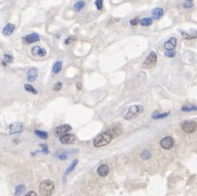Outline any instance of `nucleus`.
<instances>
[{
  "mask_svg": "<svg viewBox=\"0 0 197 196\" xmlns=\"http://www.w3.org/2000/svg\"><path fill=\"white\" fill-rule=\"evenodd\" d=\"M112 136H111V134H109L108 132H104V133L99 134V135H97L95 138H94L93 140V144L95 147H102V146H106V145H108L109 143L112 140Z\"/></svg>",
  "mask_w": 197,
  "mask_h": 196,
  "instance_id": "obj_1",
  "label": "nucleus"
},
{
  "mask_svg": "<svg viewBox=\"0 0 197 196\" xmlns=\"http://www.w3.org/2000/svg\"><path fill=\"white\" fill-rule=\"evenodd\" d=\"M55 191V183L51 180H44L39 185V193L43 196H50Z\"/></svg>",
  "mask_w": 197,
  "mask_h": 196,
  "instance_id": "obj_2",
  "label": "nucleus"
},
{
  "mask_svg": "<svg viewBox=\"0 0 197 196\" xmlns=\"http://www.w3.org/2000/svg\"><path fill=\"white\" fill-rule=\"evenodd\" d=\"M144 111V108L143 106L141 105H134L128 107V110L125 114H124V119L125 120H132V119L136 118L138 114H141L142 112Z\"/></svg>",
  "mask_w": 197,
  "mask_h": 196,
  "instance_id": "obj_3",
  "label": "nucleus"
},
{
  "mask_svg": "<svg viewBox=\"0 0 197 196\" xmlns=\"http://www.w3.org/2000/svg\"><path fill=\"white\" fill-rule=\"evenodd\" d=\"M156 63H157V55H156L155 51H151L150 54L148 55V57L146 58V60L144 61L143 67H144L145 69H151V68L155 67Z\"/></svg>",
  "mask_w": 197,
  "mask_h": 196,
  "instance_id": "obj_4",
  "label": "nucleus"
},
{
  "mask_svg": "<svg viewBox=\"0 0 197 196\" xmlns=\"http://www.w3.org/2000/svg\"><path fill=\"white\" fill-rule=\"evenodd\" d=\"M181 127L185 133L192 134L197 130V123L195 121H184L181 124Z\"/></svg>",
  "mask_w": 197,
  "mask_h": 196,
  "instance_id": "obj_5",
  "label": "nucleus"
},
{
  "mask_svg": "<svg viewBox=\"0 0 197 196\" xmlns=\"http://www.w3.org/2000/svg\"><path fill=\"white\" fill-rule=\"evenodd\" d=\"M160 146L163 148V149H171L173 146H174V140H173L171 136H166L160 140Z\"/></svg>",
  "mask_w": 197,
  "mask_h": 196,
  "instance_id": "obj_6",
  "label": "nucleus"
},
{
  "mask_svg": "<svg viewBox=\"0 0 197 196\" xmlns=\"http://www.w3.org/2000/svg\"><path fill=\"white\" fill-rule=\"evenodd\" d=\"M107 132H108L109 134H111L112 137H117V136H120L122 133H123V129H122V127L119 124V123H117V124L111 125Z\"/></svg>",
  "mask_w": 197,
  "mask_h": 196,
  "instance_id": "obj_7",
  "label": "nucleus"
},
{
  "mask_svg": "<svg viewBox=\"0 0 197 196\" xmlns=\"http://www.w3.org/2000/svg\"><path fill=\"white\" fill-rule=\"evenodd\" d=\"M39 39H40V37H39V35H38V34L32 33V34H29V35L24 36L22 40H23V42H24V44L29 45V44H33V42H39Z\"/></svg>",
  "mask_w": 197,
  "mask_h": 196,
  "instance_id": "obj_8",
  "label": "nucleus"
},
{
  "mask_svg": "<svg viewBox=\"0 0 197 196\" xmlns=\"http://www.w3.org/2000/svg\"><path fill=\"white\" fill-rule=\"evenodd\" d=\"M72 130V127L69 124H63V125H60V127H56L55 129V134L56 135H64V134H68L70 131Z\"/></svg>",
  "mask_w": 197,
  "mask_h": 196,
  "instance_id": "obj_9",
  "label": "nucleus"
},
{
  "mask_svg": "<svg viewBox=\"0 0 197 196\" xmlns=\"http://www.w3.org/2000/svg\"><path fill=\"white\" fill-rule=\"evenodd\" d=\"M75 140L76 137L73 134H64V135L59 136V140L62 144H73Z\"/></svg>",
  "mask_w": 197,
  "mask_h": 196,
  "instance_id": "obj_10",
  "label": "nucleus"
},
{
  "mask_svg": "<svg viewBox=\"0 0 197 196\" xmlns=\"http://www.w3.org/2000/svg\"><path fill=\"white\" fill-rule=\"evenodd\" d=\"M23 125L21 123H12L9 127V132L10 134H20L23 132Z\"/></svg>",
  "mask_w": 197,
  "mask_h": 196,
  "instance_id": "obj_11",
  "label": "nucleus"
},
{
  "mask_svg": "<svg viewBox=\"0 0 197 196\" xmlns=\"http://www.w3.org/2000/svg\"><path fill=\"white\" fill-rule=\"evenodd\" d=\"M31 52L33 56H36V57H45L47 54L46 49L42 48V47H39V46H34L33 48H32Z\"/></svg>",
  "mask_w": 197,
  "mask_h": 196,
  "instance_id": "obj_12",
  "label": "nucleus"
},
{
  "mask_svg": "<svg viewBox=\"0 0 197 196\" xmlns=\"http://www.w3.org/2000/svg\"><path fill=\"white\" fill-rule=\"evenodd\" d=\"M38 76V70L36 68H31V69L27 71L26 74V78L29 82H34V81L37 78Z\"/></svg>",
  "mask_w": 197,
  "mask_h": 196,
  "instance_id": "obj_13",
  "label": "nucleus"
},
{
  "mask_svg": "<svg viewBox=\"0 0 197 196\" xmlns=\"http://www.w3.org/2000/svg\"><path fill=\"white\" fill-rule=\"evenodd\" d=\"M177 38L171 37L170 39L164 42V48H166V50H174L175 47H177Z\"/></svg>",
  "mask_w": 197,
  "mask_h": 196,
  "instance_id": "obj_14",
  "label": "nucleus"
},
{
  "mask_svg": "<svg viewBox=\"0 0 197 196\" xmlns=\"http://www.w3.org/2000/svg\"><path fill=\"white\" fill-rule=\"evenodd\" d=\"M97 173H98V176H108V173H109V167H108V165H105V163H102V165H100L99 167L97 168Z\"/></svg>",
  "mask_w": 197,
  "mask_h": 196,
  "instance_id": "obj_15",
  "label": "nucleus"
},
{
  "mask_svg": "<svg viewBox=\"0 0 197 196\" xmlns=\"http://www.w3.org/2000/svg\"><path fill=\"white\" fill-rule=\"evenodd\" d=\"M14 29H16V25L11 24V23H8V24L3 27L2 34L5 36H10V35H12V33L14 32Z\"/></svg>",
  "mask_w": 197,
  "mask_h": 196,
  "instance_id": "obj_16",
  "label": "nucleus"
},
{
  "mask_svg": "<svg viewBox=\"0 0 197 196\" xmlns=\"http://www.w3.org/2000/svg\"><path fill=\"white\" fill-rule=\"evenodd\" d=\"M163 9L162 8H155V9L153 10V12H151V14H153V19L154 20H159V19L162 18V16H163Z\"/></svg>",
  "mask_w": 197,
  "mask_h": 196,
  "instance_id": "obj_17",
  "label": "nucleus"
},
{
  "mask_svg": "<svg viewBox=\"0 0 197 196\" xmlns=\"http://www.w3.org/2000/svg\"><path fill=\"white\" fill-rule=\"evenodd\" d=\"M181 35L183 36V38L185 39H194L197 37V31H192L190 33H186V32H181Z\"/></svg>",
  "mask_w": 197,
  "mask_h": 196,
  "instance_id": "obj_18",
  "label": "nucleus"
},
{
  "mask_svg": "<svg viewBox=\"0 0 197 196\" xmlns=\"http://www.w3.org/2000/svg\"><path fill=\"white\" fill-rule=\"evenodd\" d=\"M85 6H86L85 1H83V0H80V1H78V2L74 5L73 9H74V11H75V12H80V11H82V10L84 9Z\"/></svg>",
  "mask_w": 197,
  "mask_h": 196,
  "instance_id": "obj_19",
  "label": "nucleus"
},
{
  "mask_svg": "<svg viewBox=\"0 0 197 196\" xmlns=\"http://www.w3.org/2000/svg\"><path fill=\"white\" fill-rule=\"evenodd\" d=\"M62 70V61H57V62L53 65L52 68V72L53 74H59Z\"/></svg>",
  "mask_w": 197,
  "mask_h": 196,
  "instance_id": "obj_20",
  "label": "nucleus"
},
{
  "mask_svg": "<svg viewBox=\"0 0 197 196\" xmlns=\"http://www.w3.org/2000/svg\"><path fill=\"white\" fill-rule=\"evenodd\" d=\"M151 23H153V19L151 18H144L140 21V24L142 26H149V25H151Z\"/></svg>",
  "mask_w": 197,
  "mask_h": 196,
  "instance_id": "obj_21",
  "label": "nucleus"
},
{
  "mask_svg": "<svg viewBox=\"0 0 197 196\" xmlns=\"http://www.w3.org/2000/svg\"><path fill=\"white\" fill-rule=\"evenodd\" d=\"M35 134L38 136V137H40L42 140H47L48 138V133L45 131H40V130H36L35 131Z\"/></svg>",
  "mask_w": 197,
  "mask_h": 196,
  "instance_id": "obj_22",
  "label": "nucleus"
},
{
  "mask_svg": "<svg viewBox=\"0 0 197 196\" xmlns=\"http://www.w3.org/2000/svg\"><path fill=\"white\" fill-rule=\"evenodd\" d=\"M78 160H76V159H75V160H74L73 163H72L71 165L69 166V168H68V169H67V171H65V173H64V176H67L68 174L70 173V172H72V171H73V170H74V168H75V167H76V165H78Z\"/></svg>",
  "mask_w": 197,
  "mask_h": 196,
  "instance_id": "obj_23",
  "label": "nucleus"
},
{
  "mask_svg": "<svg viewBox=\"0 0 197 196\" xmlns=\"http://www.w3.org/2000/svg\"><path fill=\"white\" fill-rule=\"evenodd\" d=\"M24 191H25V185L24 184H20V185H18V186L16 187V192H14V194H16V196H19V195H21V194H22Z\"/></svg>",
  "mask_w": 197,
  "mask_h": 196,
  "instance_id": "obj_24",
  "label": "nucleus"
},
{
  "mask_svg": "<svg viewBox=\"0 0 197 196\" xmlns=\"http://www.w3.org/2000/svg\"><path fill=\"white\" fill-rule=\"evenodd\" d=\"M141 157H142V159H144V160H147V159H149V158L151 157L150 150H148V149L143 150L142 154H141Z\"/></svg>",
  "mask_w": 197,
  "mask_h": 196,
  "instance_id": "obj_25",
  "label": "nucleus"
},
{
  "mask_svg": "<svg viewBox=\"0 0 197 196\" xmlns=\"http://www.w3.org/2000/svg\"><path fill=\"white\" fill-rule=\"evenodd\" d=\"M195 110H197V106H183L182 107V111L184 112L195 111Z\"/></svg>",
  "mask_w": 197,
  "mask_h": 196,
  "instance_id": "obj_26",
  "label": "nucleus"
},
{
  "mask_svg": "<svg viewBox=\"0 0 197 196\" xmlns=\"http://www.w3.org/2000/svg\"><path fill=\"white\" fill-rule=\"evenodd\" d=\"M24 88L26 89L27 91H29V93H32V94H34V95H36L37 94V91H36L35 88H34L32 85H29V84H25L24 85Z\"/></svg>",
  "mask_w": 197,
  "mask_h": 196,
  "instance_id": "obj_27",
  "label": "nucleus"
},
{
  "mask_svg": "<svg viewBox=\"0 0 197 196\" xmlns=\"http://www.w3.org/2000/svg\"><path fill=\"white\" fill-rule=\"evenodd\" d=\"M3 61L8 65V63H11L12 61H13V58H12V56H10L9 54H5L3 55Z\"/></svg>",
  "mask_w": 197,
  "mask_h": 196,
  "instance_id": "obj_28",
  "label": "nucleus"
},
{
  "mask_svg": "<svg viewBox=\"0 0 197 196\" xmlns=\"http://www.w3.org/2000/svg\"><path fill=\"white\" fill-rule=\"evenodd\" d=\"M169 116V112H166V114H154L153 118L154 119H162V118H167Z\"/></svg>",
  "mask_w": 197,
  "mask_h": 196,
  "instance_id": "obj_29",
  "label": "nucleus"
},
{
  "mask_svg": "<svg viewBox=\"0 0 197 196\" xmlns=\"http://www.w3.org/2000/svg\"><path fill=\"white\" fill-rule=\"evenodd\" d=\"M95 6L98 10H102V7H104V0H96Z\"/></svg>",
  "mask_w": 197,
  "mask_h": 196,
  "instance_id": "obj_30",
  "label": "nucleus"
},
{
  "mask_svg": "<svg viewBox=\"0 0 197 196\" xmlns=\"http://www.w3.org/2000/svg\"><path fill=\"white\" fill-rule=\"evenodd\" d=\"M183 7L185 9H190V8L193 7V0H185L183 3Z\"/></svg>",
  "mask_w": 197,
  "mask_h": 196,
  "instance_id": "obj_31",
  "label": "nucleus"
},
{
  "mask_svg": "<svg viewBox=\"0 0 197 196\" xmlns=\"http://www.w3.org/2000/svg\"><path fill=\"white\" fill-rule=\"evenodd\" d=\"M57 157L60 159V160H63V159H67L68 154H67V153H64V152H60V153H58V154H57Z\"/></svg>",
  "mask_w": 197,
  "mask_h": 196,
  "instance_id": "obj_32",
  "label": "nucleus"
},
{
  "mask_svg": "<svg viewBox=\"0 0 197 196\" xmlns=\"http://www.w3.org/2000/svg\"><path fill=\"white\" fill-rule=\"evenodd\" d=\"M164 55H166V57H169V58H173L175 56V51L174 50H166Z\"/></svg>",
  "mask_w": 197,
  "mask_h": 196,
  "instance_id": "obj_33",
  "label": "nucleus"
},
{
  "mask_svg": "<svg viewBox=\"0 0 197 196\" xmlns=\"http://www.w3.org/2000/svg\"><path fill=\"white\" fill-rule=\"evenodd\" d=\"M61 88H62V83L61 82H57L55 85H53V91H60Z\"/></svg>",
  "mask_w": 197,
  "mask_h": 196,
  "instance_id": "obj_34",
  "label": "nucleus"
},
{
  "mask_svg": "<svg viewBox=\"0 0 197 196\" xmlns=\"http://www.w3.org/2000/svg\"><path fill=\"white\" fill-rule=\"evenodd\" d=\"M138 22H140V21H138V19L135 18V19H132V20L130 21V24L132 25V26H135V25L138 24Z\"/></svg>",
  "mask_w": 197,
  "mask_h": 196,
  "instance_id": "obj_35",
  "label": "nucleus"
},
{
  "mask_svg": "<svg viewBox=\"0 0 197 196\" xmlns=\"http://www.w3.org/2000/svg\"><path fill=\"white\" fill-rule=\"evenodd\" d=\"M74 40H75V38H74V37H69V38H68V39L65 40V42H65V44H67V45H69L70 42H74Z\"/></svg>",
  "mask_w": 197,
  "mask_h": 196,
  "instance_id": "obj_36",
  "label": "nucleus"
},
{
  "mask_svg": "<svg viewBox=\"0 0 197 196\" xmlns=\"http://www.w3.org/2000/svg\"><path fill=\"white\" fill-rule=\"evenodd\" d=\"M25 196H38V195H37V193H36V192L31 191V192H29V193H27Z\"/></svg>",
  "mask_w": 197,
  "mask_h": 196,
  "instance_id": "obj_37",
  "label": "nucleus"
},
{
  "mask_svg": "<svg viewBox=\"0 0 197 196\" xmlns=\"http://www.w3.org/2000/svg\"><path fill=\"white\" fill-rule=\"evenodd\" d=\"M76 87H78V91H81V89H82V85H81L80 83H78V84H76Z\"/></svg>",
  "mask_w": 197,
  "mask_h": 196,
  "instance_id": "obj_38",
  "label": "nucleus"
}]
</instances>
